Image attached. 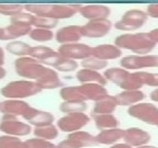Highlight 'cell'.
<instances>
[{"mask_svg": "<svg viewBox=\"0 0 158 148\" xmlns=\"http://www.w3.org/2000/svg\"><path fill=\"white\" fill-rule=\"evenodd\" d=\"M0 148H25L24 142L19 137L9 135L0 136Z\"/></svg>", "mask_w": 158, "mask_h": 148, "instance_id": "cell-33", "label": "cell"}, {"mask_svg": "<svg viewBox=\"0 0 158 148\" xmlns=\"http://www.w3.org/2000/svg\"><path fill=\"white\" fill-rule=\"evenodd\" d=\"M137 148H157V147H155V146H147V145H145V146H141V147H137Z\"/></svg>", "mask_w": 158, "mask_h": 148, "instance_id": "cell-48", "label": "cell"}, {"mask_svg": "<svg viewBox=\"0 0 158 148\" xmlns=\"http://www.w3.org/2000/svg\"><path fill=\"white\" fill-rule=\"evenodd\" d=\"M76 68H78V63H77L76 60H74V59H67V58H65L64 60L56 67L57 70L62 72H74Z\"/></svg>", "mask_w": 158, "mask_h": 148, "instance_id": "cell-41", "label": "cell"}, {"mask_svg": "<svg viewBox=\"0 0 158 148\" xmlns=\"http://www.w3.org/2000/svg\"><path fill=\"white\" fill-rule=\"evenodd\" d=\"M120 65L125 69H139L145 67H158L157 55L126 56L120 60Z\"/></svg>", "mask_w": 158, "mask_h": 148, "instance_id": "cell-13", "label": "cell"}, {"mask_svg": "<svg viewBox=\"0 0 158 148\" xmlns=\"http://www.w3.org/2000/svg\"><path fill=\"white\" fill-rule=\"evenodd\" d=\"M29 36L36 42H48L54 37V33L52 30H45V29H33L30 32Z\"/></svg>", "mask_w": 158, "mask_h": 148, "instance_id": "cell-34", "label": "cell"}, {"mask_svg": "<svg viewBox=\"0 0 158 148\" xmlns=\"http://www.w3.org/2000/svg\"><path fill=\"white\" fill-rule=\"evenodd\" d=\"M122 55V51L115 45L104 44L92 47V57L106 60V59H115Z\"/></svg>", "mask_w": 158, "mask_h": 148, "instance_id": "cell-21", "label": "cell"}, {"mask_svg": "<svg viewBox=\"0 0 158 148\" xmlns=\"http://www.w3.org/2000/svg\"><path fill=\"white\" fill-rule=\"evenodd\" d=\"M31 27H35V29H45V30H52L57 27L58 21L52 19H47V18L37 17L33 14L32 20H31Z\"/></svg>", "mask_w": 158, "mask_h": 148, "instance_id": "cell-32", "label": "cell"}, {"mask_svg": "<svg viewBox=\"0 0 158 148\" xmlns=\"http://www.w3.org/2000/svg\"><path fill=\"white\" fill-rule=\"evenodd\" d=\"M36 84L43 90H51V89H56L63 86V81L59 79L58 74L52 68L49 69V72H47L46 76L39 81H36Z\"/></svg>", "mask_w": 158, "mask_h": 148, "instance_id": "cell-27", "label": "cell"}, {"mask_svg": "<svg viewBox=\"0 0 158 148\" xmlns=\"http://www.w3.org/2000/svg\"><path fill=\"white\" fill-rule=\"evenodd\" d=\"M135 75L138 78V80L143 84H147V86H152V87L158 86V74H151V72H135Z\"/></svg>", "mask_w": 158, "mask_h": 148, "instance_id": "cell-38", "label": "cell"}, {"mask_svg": "<svg viewBox=\"0 0 158 148\" xmlns=\"http://www.w3.org/2000/svg\"><path fill=\"white\" fill-rule=\"evenodd\" d=\"M32 27L27 24H9L0 27V41H15L19 37L29 35Z\"/></svg>", "mask_w": 158, "mask_h": 148, "instance_id": "cell-16", "label": "cell"}, {"mask_svg": "<svg viewBox=\"0 0 158 148\" xmlns=\"http://www.w3.org/2000/svg\"><path fill=\"white\" fill-rule=\"evenodd\" d=\"M147 14L148 17L158 18V3H153V5L147 6Z\"/></svg>", "mask_w": 158, "mask_h": 148, "instance_id": "cell-42", "label": "cell"}, {"mask_svg": "<svg viewBox=\"0 0 158 148\" xmlns=\"http://www.w3.org/2000/svg\"><path fill=\"white\" fill-rule=\"evenodd\" d=\"M145 99V93L141 90L135 91H123L115 96V100L118 105H131L133 103L142 101Z\"/></svg>", "mask_w": 158, "mask_h": 148, "instance_id": "cell-24", "label": "cell"}, {"mask_svg": "<svg viewBox=\"0 0 158 148\" xmlns=\"http://www.w3.org/2000/svg\"><path fill=\"white\" fill-rule=\"evenodd\" d=\"M7 75V70L3 67H0V80H2Z\"/></svg>", "mask_w": 158, "mask_h": 148, "instance_id": "cell-47", "label": "cell"}, {"mask_svg": "<svg viewBox=\"0 0 158 148\" xmlns=\"http://www.w3.org/2000/svg\"><path fill=\"white\" fill-rule=\"evenodd\" d=\"M3 64H5V52L2 47H0V67H3Z\"/></svg>", "mask_w": 158, "mask_h": 148, "instance_id": "cell-44", "label": "cell"}, {"mask_svg": "<svg viewBox=\"0 0 158 148\" xmlns=\"http://www.w3.org/2000/svg\"><path fill=\"white\" fill-rule=\"evenodd\" d=\"M76 78L79 82L81 84H99L101 86H106L108 80L102 76L101 74H99L96 70H91V69H80L79 72H77Z\"/></svg>", "mask_w": 158, "mask_h": 148, "instance_id": "cell-22", "label": "cell"}, {"mask_svg": "<svg viewBox=\"0 0 158 148\" xmlns=\"http://www.w3.org/2000/svg\"><path fill=\"white\" fill-rule=\"evenodd\" d=\"M25 148H57L56 145L42 138H30L24 142Z\"/></svg>", "mask_w": 158, "mask_h": 148, "instance_id": "cell-39", "label": "cell"}, {"mask_svg": "<svg viewBox=\"0 0 158 148\" xmlns=\"http://www.w3.org/2000/svg\"><path fill=\"white\" fill-rule=\"evenodd\" d=\"M56 41L60 44H70L79 42L82 37L81 27L79 25H68L59 29L56 32Z\"/></svg>", "mask_w": 158, "mask_h": 148, "instance_id": "cell-18", "label": "cell"}, {"mask_svg": "<svg viewBox=\"0 0 158 148\" xmlns=\"http://www.w3.org/2000/svg\"><path fill=\"white\" fill-rule=\"evenodd\" d=\"M59 96L64 101H85V98L82 97L79 86L76 87H64L60 89Z\"/></svg>", "mask_w": 158, "mask_h": 148, "instance_id": "cell-30", "label": "cell"}, {"mask_svg": "<svg viewBox=\"0 0 158 148\" xmlns=\"http://www.w3.org/2000/svg\"><path fill=\"white\" fill-rule=\"evenodd\" d=\"M52 52H53V49L51 48V47L39 45V46H32V48H31V51H30L29 56L36 59V60H39V62H41L42 59H44L47 55H49Z\"/></svg>", "mask_w": 158, "mask_h": 148, "instance_id": "cell-37", "label": "cell"}, {"mask_svg": "<svg viewBox=\"0 0 158 148\" xmlns=\"http://www.w3.org/2000/svg\"><path fill=\"white\" fill-rule=\"evenodd\" d=\"M94 117L96 127L100 131H106V130H112V128H118V118L112 114H100V115H92Z\"/></svg>", "mask_w": 158, "mask_h": 148, "instance_id": "cell-26", "label": "cell"}, {"mask_svg": "<svg viewBox=\"0 0 158 148\" xmlns=\"http://www.w3.org/2000/svg\"><path fill=\"white\" fill-rule=\"evenodd\" d=\"M103 76L106 80L116 84L124 91H135V90H139L143 87V84L138 80L135 72L131 74L126 69L116 68V67L110 68L106 70Z\"/></svg>", "mask_w": 158, "mask_h": 148, "instance_id": "cell-5", "label": "cell"}, {"mask_svg": "<svg viewBox=\"0 0 158 148\" xmlns=\"http://www.w3.org/2000/svg\"><path fill=\"white\" fill-rule=\"evenodd\" d=\"M99 145L96 136L91 135L88 132L78 131L69 133L66 139L57 144V148H85Z\"/></svg>", "mask_w": 158, "mask_h": 148, "instance_id": "cell-7", "label": "cell"}, {"mask_svg": "<svg viewBox=\"0 0 158 148\" xmlns=\"http://www.w3.org/2000/svg\"><path fill=\"white\" fill-rule=\"evenodd\" d=\"M43 89L35 81L31 80H15V81L8 82L5 87L1 88L0 93L6 99H15V100H22L29 97L36 96L41 93Z\"/></svg>", "mask_w": 158, "mask_h": 148, "instance_id": "cell-4", "label": "cell"}, {"mask_svg": "<svg viewBox=\"0 0 158 148\" xmlns=\"http://www.w3.org/2000/svg\"><path fill=\"white\" fill-rule=\"evenodd\" d=\"M23 120L27 121L30 125H33L35 127H44V126L52 125L55 117L49 112L31 108L27 113V115L23 117Z\"/></svg>", "mask_w": 158, "mask_h": 148, "instance_id": "cell-15", "label": "cell"}, {"mask_svg": "<svg viewBox=\"0 0 158 148\" xmlns=\"http://www.w3.org/2000/svg\"><path fill=\"white\" fill-rule=\"evenodd\" d=\"M79 89L86 101L90 100L98 102L109 96L106 87L99 84H82L81 86H79Z\"/></svg>", "mask_w": 158, "mask_h": 148, "instance_id": "cell-19", "label": "cell"}, {"mask_svg": "<svg viewBox=\"0 0 158 148\" xmlns=\"http://www.w3.org/2000/svg\"><path fill=\"white\" fill-rule=\"evenodd\" d=\"M148 36L151 37V39L153 42L158 43V29H155V30H153V31H151V32L148 33Z\"/></svg>", "mask_w": 158, "mask_h": 148, "instance_id": "cell-43", "label": "cell"}, {"mask_svg": "<svg viewBox=\"0 0 158 148\" xmlns=\"http://www.w3.org/2000/svg\"><path fill=\"white\" fill-rule=\"evenodd\" d=\"M33 133H34L35 137L42 138L45 141H51L58 136V130L56 126L52 124V125L44 126V127H35Z\"/></svg>", "mask_w": 158, "mask_h": 148, "instance_id": "cell-31", "label": "cell"}, {"mask_svg": "<svg viewBox=\"0 0 158 148\" xmlns=\"http://www.w3.org/2000/svg\"><path fill=\"white\" fill-rule=\"evenodd\" d=\"M148 14L142 10L132 9L126 11L123 14L122 19L114 24L115 29L121 31H134L144 25V23L147 21Z\"/></svg>", "mask_w": 158, "mask_h": 148, "instance_id": "cell-8", "label": "cell"}, {"mask_svg": "<svg viewBox=\"0 0 158 148\" xmlns=\"http://www.w3.org/2000/svg\"><path fill=\"white\" fill-rule=\"evenodd\" d=\"M51 68H47L39 60L30 56L18 57L15 60V70L18 76L27 78L31 81H39L47 75Z\"/></svg>", "mask_w": 158, "mask_h": 148, "instance_id": "cell-3", "label": "cell"}, {"mask_svg": "<svg viewBox=\"0 0 158 148\" xmlns=\"http://www.w3.org/2000/svg\"><path fill=\"white\" fill-rule=\"evenodd\" d=\"M128 115L145 122L151 125L158 126V108L152 103H137L130 106Z\"/></svg>", "mask_w": 158, "mask_h": 148, "instance_id": "cell-9", "label": "cell"}, {"mask_svg": "<svg viewBox=\"0 0 158 148\" xmlns=\"http://www.w3.org/2000/svg\"><path fill=\"white\" fill-rule=\"evenodd\" d=\"M88 105L85 101H64L59 105V110L63 113H84Z\"/></svg>", "mask_w": 158, "mask_h": 148, "instance_id": "cell-29", "label": "cell"}, {"mask_svg": "<svg viewBox=\"0 0 158 148\" xmlns=\"http://www.w3.org/2000/svg\"><path fill=\"white\" fill-rule=\"evenodd\" d=\"M110 8L103 5H86L82 6L79 13L89 21L98 19H108L110 14Z\"/></svg>", "mask_w": 158, "mask_h": 148, "instance_id": "cell-20", "label": "cell"}, {"mask_svg": "<svg viewBox=\"0 0 158 148\" xmlns=\"http://www.w3.org/2000/svg\"><path fill=\"white\" fill-rule=\"evenodd\" d=\"M90 122V117L85 113L66 114L57 121V127L62 132L74 133L81 130Z\"/></svg>", "mask_w": 158, "mask_h": 148, "instance_id": "cell-10", "label": "cell"}, {"mask_svg": "<svg viewBox=\"0 0 158 148\" xmlns=\"http://www.w3.org/2000/svg\"><path fill=\"white\" fill-rule=\"evenodd\" d=\"M57 52L67 59H86L92 56V47L82 43H70L62 44Z\"/></svg>", "mask_w": 158, "mask_h": 148, "instance_id": "cell-11", "label": "cell"}, {"mask_svg": "<svg viewBox=\"0 0 158 148\" xmlns=\"http://www.w3.org/2000/svg\"><path fill=\"white\" fill-rule=\"evenodd\" d=\"M115 46L118 48L130 49L136 54L145 55L155 48L156 43L153 42L148 33H135V34H122L115 39Z\"/></svg>", "mask_w": 158, "mask_h": 148, "instance_id": "cell-2", "label": "cell"}, {"mask_svg": "<svg viewBox=\"0 0 158 148\" xmlns=\"http://www.w3.org/2000/svg\"><path fill=\"white\" fill-rule=\"evenodd\" d=\"M82 67L85 69H91V70H100V69H103L108 66V62L106 60H102V59L96 58V57H89L84 60H81L80 63Z\"/></svg>", "mask_w": 158, "mask_h": 148, "instance_id": "cell-36", "label": "cell"}, {"mask_svg": "<svg viewBox=\"0 0 158 148\" xmlns=\"http://www.w3.org/2000/svg\"><path fill=\"white\" fill-rule=\"evenodd\" d=\"M124 136V131L121 128H112V130H106L102 131L96 136L98 144L103 145H112L118 139H121Z\"/></svg>", "mask_w": 158, "mask_h": 148, "instance_id": "cell-25", "label": "cell"}, {"mask_svg": "<svg viewBox=\"0 0 158 148\" xmlns=\"http://www.w3.org/2000/svg\"><path fill=\"white\" fill-rule=\"evenodd\" d=\"M118 106L115 97L108 96L100 101L96 102L92 109V115H100V114H111L114 112Z\"/></svg>", "mask_w": 158, "mask_h": 148, "instance_id": "cell-23", "label": "cell"}, {"mask_svg": "<svg viewBox=\"0 0 158 148\" xmlns=\"http://www.w3.org/2000/svg\"><path fill=\"white\" fill-rule=\"evenodd\" d=\"M151 99L153 100V101L158 102V89H156V90H154V91L152 92V93H151Z\"/></svg>", "mask_w": 158, "mask_h": 148, "instance_id": "cell-45", "label": "cell"}, {"mask_svg": "<svg viewBox=\"0 0 158 148\" xmlns=\"http://www.w3.org/2000/svg\"><path fill=\"white\" fill-rule=\"evenodd\" d=\"M124 141L125 144L130 146H136V147H141L145 146L148 142L151 141V135L146 131H143L138 127H131L124 131Z\"/></svg>", "mask_w": 158, "mask_h": 148, "instance_id": "cell-17", "label": "cell"}, {"mask_svg": "<svg viewBox=\"0 0 158 148\" xmlns=\"http://www.w3.org/2000/svg\"><path fill=\"white\" fill-rule=\"evenodd\" d=\"M31 130L32 127L30 124L19 121L17 116L10 114H3L0 122V132H2L5 135L21 137L29 135L31 133Z\"/></svg>", "mask_w": 158, "mask_h": 148, "instance_id": "cell-6", "label": "cell"}, {"mask_svg": "<svg viewBox=\"0 0 158 148\" xmlns=\"http://www.w3.org/2000/svg\"><path fill=\"white\" fill-rule=\"evenodd\" d=\"M32 106L23 100H15V99H6L5 101L0 102V112L2 114H10L15 116H22L24 117L30 109Z\"/></svg>", "mask_w": 158, "mask_h": 148, "instance_id": "cell-14", "label": "cell"}, {"mask_svg": "<svg viewBox=\"0 0 158 148\" xmlns=\"http://www.w3.org/2000/svg\"><path fill=\"white\" fill-rule=\"evenodd\" d=\"M33 14L30 12H21L15 17L10 18V22L12 24H27L31 25V20H32Z\"/></svg>", "mask_w": 158, "mask_h": 148, "instance_id": "cell-40", "label": "cell"}, {"mask_svg": "<svg viewBox=\"0 0 158 148\" xmlns=\"http://www.w3.org/2000/svg\"><path fill=\"white\" fill-rule=\"evenodd\" d=\"M81 7V5H24L27 12L56 21L73 18Z\"/></svg>", "mask_w": 158, "mask_h": 148, "instance_id": "cell-1", "label": "cell"}, {"mask_svg": "<svg viewBox=\"0 0 158 148\" xmlns=\"http://www.w3.org/2000/svg\"><path fill=\"white\" fill-rule=\"evenodd\" d=\"M24 5H18V3H0V14L8 15V17H15L19 13L23 12Z\"/></svg>", "mask_w": 158, "mask_h": 148, "instance_id": "cell-35", "label": "cell"}, {"mask_svg": "<svg viewBox=\"0 0 158 148\" xmlns=\"http://www.w3.org/2000/svg\"><path fill=\"white\" fill-rule=\"evenodd\" d=\"M31 48H32L31 45L27 44L24 42H21V41H12V42H9L6 45V49L8 51V53L18 57L29 56Z\"/></svg>", "mask_w": 158, "mask_h": 148, "instance_id": "cell-28", "label": "cell"}, {"mask_svg": "<svg viewBox=\"0 0 158 148\" xmlns=\"http://www.w3.org/2000/svg\"><path fill=\"white\" fill-rule=\"evenodd\" d=\"M111 148H132V146L127 145V144H116V145H113Z\"/></svg>", "mask_w": 158, "mask_h": 148, "instance_id": "cell-46", "label": "cell"}, {"mask_svg": "<svg viewBox=\"0 0 158 148\" xmlns=\"http://www.w3.org/2000/svg\"><path fill=\"white\" fill-rule=\"evenodd\" d=\"M112 27V23L108 19L92 20L81 27V34L85 37H102L106 35Z\"/></svg>", "mask_w": 158, "mask_h": 148, "instance_id": "cell-12", "label": "cell"}]
</instances>
